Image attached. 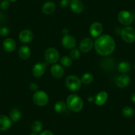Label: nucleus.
Returning a JSON list of instances; mask_svg holds the SVG:
<instances>
[{"instance_id": "36", "label": "nucleus", "mask_w": 135, "mask_h": 135, "mask_svg": "<svg viewBox=\"0 0 135 135\" xmlns=\"http://www.w3.org/2000/svg\"><path fill=\"white\" fill-rule=\"evenodd\" d=\"M88 101H89V102H94V97H89L88 98Z\"/></svg>"}, {"instance_id": "15", "label": "nucleus", "mask_w": 135, "mask_h": 135, "mask_svg": "<svg viewBox=\"0 0 135 135\" xmlns=\"http://www.w3.org/2000/svg\"><path fill=\"white\" fill-rule=\"evenodd\" d=\"M51 75L55 78H61L64 74V70L60 64H54L50 68Z\"/></svg>"}, {"instance_id": "30", "label": "nucleus", "mask_w": 135, "mask_h": 135, "mask_svg": "<svg viewBox=\"0 0 135 135\" xmlns=\"http://www.w3.org/2000/svg\"><path fill=\"white\" fill-rule=\"evenodd\" d=\"M9 32V28L6 27H3L0 28V36L2 37H6Z\"/></svg>"}, {"instance_id": "3", "label": "nucleus", "mask_w": 135, "mask_h": 135, "mask_svg": "<svg viewBox=\"0 0 135 135\" xmlns=\"http://www.w3.org/2000/svg\"><path fill=\"white\" fill-rule=\"evenodd\" d=\"M65 84L69 90L76 91L80 89L82 82L81 81V79L79 78L78 76H74V75H70L66 78Z\"/></svg>"}, {"instance_id": "12", "label": "nucleus", "mask_w": 135, "mask_h": 135, "mask_svg": "<svg viewBox=\"0 0 135 135\" xmlns=\"http://www.w3.org/2000/svg\"><path fill=\"white\" fill-rule=\"evenodd\" d=\"M94 43L90 38H85L81 41L80 43V51L84 53H88L91 50Z\"/></svg>"}, {"instance_id": "14", "label": "nucleus", "mask_w": 135, "mask_h": 135, "mask_svg": "<svg viewBox=\"0 0 135 135\" xmlns=\"http://www.w3.org/2000/svg\"><path fill=\"white\" fill-rule=\"evenodd\" d=\"M12 124V120L4 115H0V131H6L9 129Z\"/></svg>"}, {"instance_id": "8", "label": "nucleus", "mask_w": 135, "mask_h": 135, "mask_svg": "<svg viewBox=\"0 0 135 135\" xmlns=\"http://www.w3.org/2000/svg\"><path fill=\"white\" fill-rule=\"evenodd\" d=\"M62 45L65 49L68 50L74 49V48L76 46V40L74 37L68 34L62 37Z\"/></svg>"}, {"instance_id": "4", "label": "nucleus", "mask_w": 135, "mask_h": 135, "mask_svg": "<svg viewBox=\"0 0 135 135\" xmlns=\"http://www.w3.org/2000/svg\"><path fill=\"white\" fill-rule=\"evenodd\" d=\"M49 95L43 91H37L32 95V101L38 106H45L49 102Z\"/></svg>"}, {"instance_id": "13", "label": "nucleus", "mask_w": 135, "mask_h": 135, "mask_svg": "<svg viewBox=\"0 0 135 135\" xmlns=\"http://www.w3.org/2000/svg\"><path fill=\"white\" fill-rule=\"evenodd\" d=\"M19 39L23 43H29L33 39V33L29 29L22 30L19 35Z\"/></svg>"}, {"instance_id": "6", "label": "nucleus", "mask_w": 135, "mask_h": 135, "mask_svg": "<svg viewBox=\"0 0 135 135\" xmlns=\"http://www.w3.org/2000/svg\"><path fill=\"white\" fill-rule=\"evenodd\" d=\"M118 21L120 24L125 26H128L132 23L134 21L133 15L129 11L123 10L118 13Z\"/></svg>"}, {"instance_id": "39", "label": "nucleus", "mask_w": 135, "mask_h": 135, "mask_svg": "<svg viewBox=\"0 0 135 135\" xmlns=\"http://www.w3.org/2000/svg\"><path fill=\"white\" fill-rule=\"evenodd\" d=\"M133 17H134V19H135V11H134V14H133Z\"/></svg>"}, {"instance_id": "21", "label": "nucleus", "mask_w": 135, "mask_h": 135, "mask_svg": "<svg viewBox=\"0 0 135 135\" xmlns=\"http://www.w3.org/2000/svg\"><path fill=\"white\" fill-rule=\"evenodd\" d=\"M118 71L122 74H127L131 70V65L127 61H123L118 64Z\"/></svg>"}, {"instance_id": "1", "label": "nucleus", "mask_w": 135, "mask_h": 135, "mask_svg": "<svg viewBox=\"0 0 135 135\" xmlns=\"http://www.w3.org/2000/svg\"><path fill=\"white\" fill-rule=\"evenodd\" d=\"M116 43L111 36L103 35L99 36L94 42V48L97 53L102 56H107L114 52Z\"/></svg>"}, {"instance_id": "31", "label": "nucleus", "mask_w": 135, "mask_h": 135, "mask_svg": "<svg viewBox=\"0 0 135 135\" xmlns=\"http://www.w3.org/2000/svg\"><path fill=\"white\" fill-rule=\"evenodd\" d=\"M71 0H61L60 2V6L62 8H66L70 4Z\"/></svg>"}, {"instance_id": "32", "label": "nucleus", "mask_w": 135, "mask_h": 135, "mask_svg": "<svg viewBox=\"0 0 135 135\" xmlns=\"http://www.w3.org/2000/svg\"><path fill=\"white\" fill-rule=\"evenodd\" d=\"M29 88H30V89H31V90L32 91H35H35H37V89H38V85H37V84H36V83L32 82V83H31V84H30Z\"/></svg>"}, {"instance_id": "5", "label": "nucleus", "mask_w": 135, "mask_h": 135, "mask_svg": "<svg viewBox=\"0 0 135 135\" xmlns=\"http://www.w3.org/2000/svg\"><path fill=\"white\" fill-rule=\"evenodd\" d=\"M121 37L124 42L133 43L135 41V31L132 27L126 26L121 31Z\"/></svg>"}, {"instance_id": "2", "label": "nucleus", "mask_w": 135, "mask_h": 135, "mask_svg": "<svg viewBox=\"0 0 135 135\" xmlns=\"http://www.w3.org/2000/svg\"><path fill=\"white\" fill-rule=\"evenodd\" d=\"M66 103L68 108L74 112H79L84 107L82 99L76 94L70 95L66 99Z\"/></svg>"}, {"instance_id": "27", "label": "nucleus", "mask_w": 135, "mask_h": 135, "mask_svg": "<svg viewBox=\"0 0 135 135\" xmlns=\"http://www.w3.org/2000/svg\"><path fill=\"white\" fill-rule=\"evenodd\" d=\"M122 113H123V116L125 117H131L134 115V110L131 107H124L123 109Z\"/></svg>"}, {"instance_id": "38", "label": "nucleus", "mask_w": 135, "mask_h": 135, "mask_svg": "<svg viewBox=\"0 0 135 135\" xmlns=\"http://www.w3.org/2000/svg\"><path fill=\"white\" fill-rule=\"evenodd\" d=\"M29 135H38L37 134V133H34V132H32V133H31V134H30Z\"/></svg>"}, {"instance_id": "11", "label": "nucleus", "mask_w": 135, "mask_h": 135, "mask_svg": "<svg viewBox=\"0 0 135 135\" xmlns=\"http://www.w3.org/2000/svg\"><path fill=\"white\" fill-rule=\"evenodd\" d=\"M103 32V26L99 22H94L89 27V33L94 38L99 37Z\"/></svg>"}, {"instance_id": "23", "label": "nucleus", "mask_w": 135, "mask_h": 135, "mask_svg": "<svg viewBox=\"0 0 135 135\" xmlns=\"http://www.w3.org/2000/svg\"><path fill=\"white\" fill-rule=\"evenodd\" d=\"M66 103H65L64 101H60L55 103L54 108L57 113H62L66 110Z\"/></svg>"}, {"instance_id": "17", "label": "nucleus", "mask_w": 135, "mask_h": 135, "mask_svg": "<svg viewBox=\"0 0 135 135\" xmlns=\"http://www.w3.org/2000/svg\"><path fill=\"white\" fill-rule=\"evenodd\" d=\"M70 8L72 11L75 13H80L84 9V6L80 0H71Z\"/></svg>"}, {"instance_id": "24", "label": "nucleus", "mask_w": 135, "mask_h": 135, "mask_svg": "<svg viewBox=\"0 0 135 135\" xmlns=\"http://www.w3.org/2000/svg\"><path fill=\"white\" fill-rule=\"evenodd\" d=\"M31 131L34 133H39L42 129V124L39 120H35L31 126Z\"/></svg>"}, {"instance_id": "37", "label": "nucleus", "mask_w": 135, "mask_h": 135, "mask_svg": "<svg viewBox=\"0 0 135 135\" xmlns=\"http://www.w3.org/2000/svg\"><path fill=\"white\" fill-rule=\"evenodd\" d=\"M9 2H16L17 0H8Z\"/></svg>"}, {"instance_id": "34", "label": "nucleus", "mask_w": 135, "mask_h": 135, "mask_svg": "<svg viewBox=\"0 0 135 135\" xmlns=\"http://www.w3.org/2000/svg\"><path fill=\"white\" fill-rule=\"evenodd\" d=\"M62 33H63L64 35H68V30L67 29V28H64L63 30H62Z\"/></svg>"}, {"instance_id": "22", "label": "nucleus", "mask_w": 135, "mask_h": 135, "mask_svg": "<svg viewBox=\"0 0 135 135\" xmlns=\"http://www.w3.org/2000/svg\"><path fill=\"white\" fill-rule=\"evenodd\" d=\"M9 117L13 122H18L21 118V113L17 108H13L9 112Z\"/></svg>"}, {"instance_id": "16", "label": "nucleus", "mask_w": 135, "mask_h": 135, "mask_svg": "<svg viewBox=\"0 0 135 135\" xmlns=\"http://www.w3.org/2000/svg\"><path fill=\"white\" fill-rule=\"evenodd\" d=\"M108 99V94L106 91H100L94 97V103L97 106H102L105 103Z\"/></svg>"}, {"instance_id": "18", "label": "nucleus", "mask_w": 135, "mask_h": 135, "mask_svg": "<svg viewBox=\"0 0 135 135\" xmlns=\"http://www.w3.org/2000/svg\"><path fill=\"white\" fill-rule=\"evenodd\" d=\"M3 48L7 52H12L16 49V42L11 38H6L3 42Z\"/></svg>"}, {"instance_id": "20", "label": "nucleus", "mask_w": 135, "mask_h": 135, "mask_svg": "<svg viewBox=\"0 0 135 135\" xmlns=\"http://www.w3.org/2000/svg\"><path fill=\"white\" fill-rule=\"evenodd\" d=\"M18 54L20 58L22 60H27L30 57L31 54V50L30 48L27 46H22L19 49Z\"/></svg>"}, {"instance_id": "33", "label": "nucleus", "mask_w": 135, "mask_h": 135, "mask_svg": "<svg viewBox=\"0 0 135 135\" xmlns=\"http://www.w3.org/2000/svg\"><path fill=\"white\" fill-rule=\"evenodd\" d=\"M39 135H54V134L51 132V131H49V130H46L40 133Z\"/></svg>"}, {"instance_id": "35", "label": "nucleus", "mask_w": 135, "mask_h": 135, "mask_svg": "<svg viewBox=\"0 0 135 135\" xmlns=\"http://www.w3.org/2000/svg\"><path fill=\"white\" fill-rule=\"evenodd\" d=\"M131 101H132L134 103H135V93H133V94L131 95Z\"/></svg>"}, {"instance_id": "40", "label": "nucleus", "mask_w": 135, "mask_h": 135, "mask_svg": "<svg viewBox=\"0 0 135 135\" xmlns=\"http://www.w3.org/2000/svg\"><path fill=\"white\" fill-rule=\"evenodd\" d=\"M134 70H135V64H134Z\"/></svg>"}, {"instance_id": "29", "label": "nucleus", "mask_w": 135, "mask_h": 135, "mask_svg": "<svg viewBox=\"0 0 135 135\" xmlns=\"http://www.w3.org/2000/svg\"><path fill=\"white\" fill-rule=\"evenodd\" d=\"M10 7V3L8 0H3L0 3V8L2 10H7Z\"/></svg>"}, {"instance_id": "28", "label": "nucleus", "mask_w": 135, "mask_h": 135, "mask_svg": "<svg viewBox=\"0 0 135 135\" xmlns=\"http://www.w3.org/2000/svg\"><path fill=\"white\" fill-rule=\"evenodd\" d=\"M70 56L72 60H78L80 56V50L77 49H72L70 53Z\"/></svg>"}, {"instance_id": "19", "label": "nucleus", "mask_w": 135, "mask_h": 135, "mask_svg": "<svg viewBox=\"0 0 135 135\" xmlns=\"http://www.w3.org/2000/svg\"><path fill=\"white\" fill-rule=\"evenodd\" d=\"M56 10V5L52 2H47L42 6V11L46 15H50Z\"/></svg>"}, {"instance_id": "26", "label": "nucleus", "mask_w": 135, "mask_h": 135, "mask_svg": "<svg viewBox=\"0 0 135 135\" xmlns=\"http://www.w3.org/2000/svg\"><path fill=\"white\" fill-rule=\"evenodd\" d=\"M60 63L62 66H65V67H70L72 66L73 62H72V59L70 57L64 56L60 58Z\"/></svg>"}, {"instance_id": "10", "label": "nucleus", "mask_w": 135, "mask_h": 135, "mask_svg": "<svg viewBox=\"0 0 135 135\" xmlns=\"http://www.w3.org/2000/svg\"><path fill=\"white\" fill-rule=\"evenodd\" d=\"M46 64L44 62H38L34 65L32 68V74L35 78H41L46 71Z\"/></svg>"}, {"instance_id": "25", "label": "nucleus", "mask_w": 135, "mask_h": 135, "mask_svg": "<svg viewBox=\"0 0 135 135\" xmlns=\"http://www.w3.org/2000/svg\"><path fill=\"white\" fill-rule=\"evenodd\" d=\"M93 76L90 73H85L84 75H82L81 78V81L82 84L88 85V84H91L93 81Z\"/></svg>"}, {"instance_id": "7", "label": "nucleus", "mask_w": 135, "mask_h": 135, "mask_svg": "<svg viewBox=\"0 0 135 135\" xmlns=\"http://www.w3.org/2000/svg\"><path fill=\"white\" fill-rule=\"evenodd\" d=\"M60 54L58 50L54 48H49L45 52V58L49 64H55L58 61Z\"/></svg>"}, {"instance_id": "9", "label": "nucleus", "mask_w": 135, "mask_h": 135, "mask_svg": "<svg viewBox=\"0 0 135 135\" xmlns=\"http://www.w3.org/2000/svg\"><path fill=\"white\" fill-rule=\"evenodd\" d=\"M131 83V78L127 74H123L118 76L115 80V84L119 88H124Z\"/></svg>"}]
</instances>
